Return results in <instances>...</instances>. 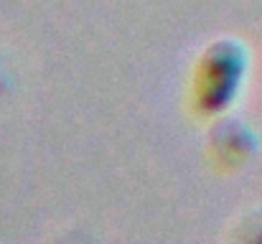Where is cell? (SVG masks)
Listing matches in <instances>:
<instances>
[{
  "label": "cell",
  "instance_id": "6da1fadb",
  "mask_svg": "<svg viewBox=\"0 0 262 244\" xmlns=\"http://www.w3.org/2000/svg\"><path fill=\"white\" fill-rule=\"evenodd\" d=\"M250 74V51L239 38H222L211 43L199 59L193 74V107L201 115L227 112L242 94Z\"/></svg>",
  "mask_w": 262,
  "mask_h": 244
},
{
  "label": "cell",
  "instance_id": "7a4b0ae2",
  "mask_svg": "<svg viewBox=\"0 0 262 244\" xmlns=\"http://www.w3.org/2000/svg\"><path fill=\"white\" fill-rule=\"evenodd\" d=\"M216 148L222 153V161L229 163H242L255 148V138L247 127L237 125V122H227L219 127V135H216Z\"/></svg>",
  "mask_w": 262,
  "mask_h": 244
}]
</instances>
